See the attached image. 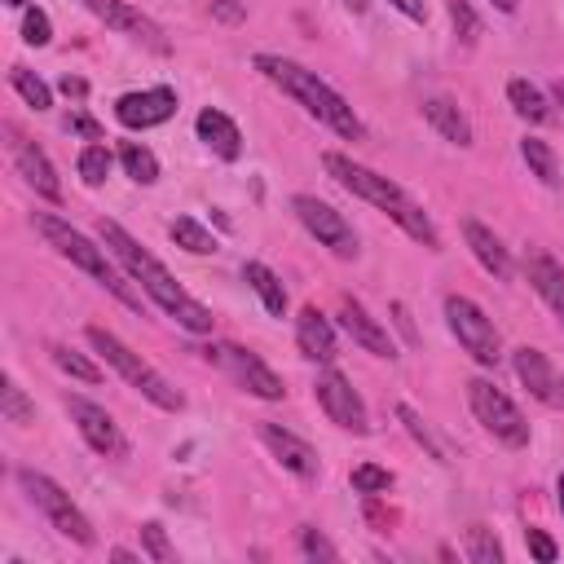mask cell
<instances>
[{
  "label": "cell",
  "mask_w": 564,
  "mask_h": 564,
  "mask_svg": "<svg viewBox=\"0 0 564 564\" xmlns=\"http://www.w3.org/2000/svg\"><path fill=\"white\" fill-rule=\"evenodd\" d=\"M97 238H101V247H110V256L128 269V278H132V282H137V286H141V291H145V295H150L176 326H185V330H194V335H207V330H212V322H216L212 308L198 304V300H194V295H189V291H185V286H181V282H176V278H172V273H167V269H163V264H159V260H154V256H150L123 225H119V220L101 216V220H97Z\"/></svg>",
  "instance_id": "1"
},
{
  "label": "cell",
  "mask_w": 564,
  "mask_h": 564,
  "mask_svg": "<svg viewBox=\"0 0 564 564\" xmlns=\"http://www.w3.org/2000/svg\"><path fill=\"white\" fill-rule=\"evenodd\" d=\"M256 70L269 79V84H278L286 97H295L317 123H326L335 137H344V141H361L366 137V123L357 119V110L317 75V70H308V66H300V62H291V57H278V53H256Z\"/></svg>",
  "instance_id": "2"
},
{
  "label": "cell",
  "mask_w": 564,
  "mask_h": 564,
  "mask_svg": "<svg viewBox=\"0 0 564 564\" xmlns=\"http://www.w3.org/2000/svg\"><path fill=\"white\" fill-rule=\"evenodd\" d=\"M322 163H326V172L348 189V194H357V198H366L370 207H379V212H388L414 242H423L427 251H441V234H436V225H432V216L397 185V181H388V176H379V172H370V167H361V163H352L348 154H322Z\"/></svg>",
  "instance_id": "3"
},
{
  "label": "cell",
  "mask_w": 564,
  "mask_h": 564,
  "mask_svg": "<svg viewBox=\"0 0 564 564\" xmlns=\"http://www.w3.org/2000/svg\"><path fill=\"white\" fill-rule=\"evenodd\" d=\"M31 225H35V229L48 238V247H53L62 260H70L75 269H84V273H88L97 286H106V291H110L119 304H128V308H141V295H137V291H132V286L119 278V269L110 264L106 247L88 242L79 229H70V225H66L62 216H53V212H35V216H31Z\"/></svg>",
  "instance_id": "4"
},
{
  "label": "cell",
  "mask_w": 564,
  "mask_h": 564,
  "mask_svg": "<svg viewBox=\"0 0 564 564\" xmlns=\"http://www.w3.org/2000/svg\"><path fill=\"white\" fill-rule=\"evenodd\" d=\"M84 339L97 348V357H106V366L119 370V379H123L128 388H137V392H141L145 401H154L159 410H181V405H185V397H181V392H176L150 361H141L115 330H106V326H88Z\"/></svg>",
  "instance_id": "5"
},
{
  "label": "cell",
  "mask_w": 564,
  "mask_h": 564,
  "mask_svg": "<svg viewBox=\"0 0 564 564\" xmlns=\"http://www.w3.org/2000/svg\"><path fill=\"white\" fill-rule=\"evenodd\" d=\"M18 485H22V494L44 511V520H48L62 538H70V542H79V546H93V542H97L88 516L70 502V494H66L57 480H48V476L35 471V467H18Z\"/></svg>",
  "instance_id": "6"
},
{
  "label": "cell",
  "mask_w": 564,
  "mask_h": 564,
  "mask_svg": "<svg viewBox=\"0 0 564 564\" xmlns=\"http://www.w3.org/2000/svg\"><path fill=\"white\" fill-rule=\"evenodd\" d=\"M467 401H471V414H476V423L494 436V441H502L507 449H524L529 445V423H524V414L516 410V401L494 383V379H471L467 383Z\"/></svg>",
  "instance_id": "7"
},
{
  "label": "cell",
  "mask_w": 564,
  "mask_h": 564,
  "mask_svg": "<svg viewBox=\"0 0 564 564\" xmlns=\"http://www.w3.org/2000/svg\"><path fill=\"white\" fill-rule=\"evenodd\" d=\"M445 322H449L454 339L463 344V352H471V361H480V366H498V357H502V339H498L494 317H489L476 300H467V295H445Z\"/></svg>",
  "instance_id": "8"
},
{
  "label": "cell",
  "mask_w": 564,
  "mask_h": 564,
  "mask_svg": "<svg viewBox=\"0 0 564 564\" xmlns=\"http://www.w3.org/2000/svg\"><path fill=\"white\" fill-rule=\"evenodd\" d=\"M291 212L300 216V225H304L322 247H330V251L344 256V260L357 256V234H352V225H348L330 203H322L317 194H295V198H291Z\"/></svg>",
  "instance_id": "9"
},
{
  "label": "cell",
  "mask_w": 564,
  "mask_h": 564,
  "mask_svg": "<svg viewBox=\"0 0 564 564\" xmlns=\"http://www.w3.org/2000/svg\"><path fill=\"white\" fill-rule=\"evenodd\" d=\"M313 397H317V405L326 410V419H330L335 427L357 432V436H366V432H370L366 401L357 397V388H352V383H348L339 370H322V375L313 379Z\"/></svg>",
  "instance_id": "10"
},
{
  "label": "cell",
  "mask_w": 564,
  "mask_h": 564,
  "mask_svg": "<svg viewBox=\"0 0 564 564\" xmlns=\"http://www.w3.org/2000/svg\"><path fill=\"white\" fill-rule=\"evenodd\" d=\"M84 9H88L93 18H101L106 26H115L119 35H128V40H137V44H145V48H154V53H167L163 26H159L154 18H145L137 4H128V0H84Z\"/></svg>",
  "instance_id": "11"
},
{
  "label": "cell",
  "mask_w": 564,
  "mask_h": 564,
  "mask_svg": "<svg viewBox=\"0 0 564 564\" xmlns=\"http://www.w3.org/2000/svg\"><path fill=\"white\" fill-rule=\"evenodd\" d=\"M66 410H70L79 436L88 441V449H97L101 458H123V454H128V441H123L119 423H115L101 405H93V401H84V397H66Z\"/></svg>",
  "instance_id": "12"
},
{
  "label": "cell",
  "mask_w": 564,
  "mask_h": 564,
  "mask_svg": "<svg viewBox=\"0 0 564 564\" xmlns=\"http://www.w3.org/2000/svg\"><path fill=\"white\" fill-rule=\"evenodd\" d=\"M207 357H216V361H225L229 366V375L251 392V397H264V401H282L286 397V388H282V379L251 352V348H238V344H220L216 352H207Z\"/></svg>",
  "instance_id": "13"
},
{
  "label": "cell",
  "mask_w": 564,
  "mask_h": 564,
  "mask_svg": "<svg viewBox=\"0 0 564 564\" xmlns=\"http://www.w3.org/2000/svg\"><path fill=\"white\" fill-rule=\"evenodd\" d=\"M511 366H516V379L529 388V397H538L551 410H564V379H560V370L551 366V357L542 348H529V344L516 348Z\"/></svg>",
  "instance_id": "14"
},
{
  "label": "cell",
  "mask_w": 564,
  "mask_h": 564,
  "mask_svg": "<svg viewBox=\"0 0 564 564\" xmlns=\"http://www.w3.org/2000/svg\"><path fill=\"white\" fill-rule=\"evenodd\" d=\"M176 115V93L172 88H141V93H123L115 101V119L123 128H154V123H167Z\"/></svg>",
  "instance_id": "15"
},
{
  "label": "cell",
  "mask_w": 564,
  "mask_h": 564,
  "mask_svg": "<svg viewBox=\"0 0 564 564\" xmlns=\"http://www.w3.org/2000/svg\"><path fill=\"white\" fill-rule=\"evenodd\" d=\"M260 441L269 445V454L291 471V476H300V480H313L317 471H322V463H317V449L308 445V441H300L295 432H286V427H278V423H260Z\"/></svg>",
  "instance_id": "16"
},
{
  "label": "cell",
  "mask_w": 564,
  "mask_h": 564,
  "mask_svg": "<svg viewBox=\"0 0 564 564\" xmlns=\"http://www.w3.org/2000/svg\"><path fill=\"white\" fill-rule=\"evenodd\" d=\"M339 326L352 335V344H361L370 357H397V348H392V335L383 330V322L379 317H370L366 313V304H357V300H339Z\"/></svg>",
  "instance_id": "17"
},
{
  "label": "cell",
  "mask_w": 564,
  "mask_h": 564,
  "mask_svg": "<svg viewBox=\"0 0 564 564\" xmlns=\"http://www.w3.org/2000/svg\"><path fill=\"white\" fill-rule=\"evenodd\" d=\"M295 344H300V352H304L308 361H322V366H330V361L339 357L335 330H330L326 313H317V304H304V308H300V317H295Z\"/></svg>",
  "instance_id": "18"
},
{
  "label": "cell",
  "mask_w": 564,
  "mask_h": 564,
  "mask_svg": "<svg viewBox=\"0 0 564 564\" xmlns=\"http://www.w3.org/2000/svg\"><path fill=\"white\" fill-rule=\"evenodd\" d=\"M194 132H198V141H203L212 154H220L225 163H234V159L242 154V132H238V123H234L225 110H216V106H203V110H198Z\"/></svg>",
  "instance_id": "19"
},
{
  "label": "cell",
  "mask_w": 564,
  "mask_h": 564,
  "mask_svg": "<svg viewBox=\"0 0 564 564\" xmlns=\"http://www.w3.org/2000/svg\"><path fill=\"white\" fill-rule=\"evenodd\" d=\"M524 273H529V282H533V291L546 300V308H551V313L560 317V326H564V264H555L542 247H529Z\"/></svg>",
  "instance_id": "20"
},
{
  "label": "cell",
  "mask_w": 564,
  "mask_h": 564,
  "mask_svg": "<svg viewBox=\"0 0 564 564\" xmlns=\"http://www.w3.org/2000/svg\"><path fill=\"white\" fill-rule=\"evenodd\" d=\"M13 163H18L22 181H26L40 198H48V203L62 198V181H57V172H53V163H48V154H44L40 145H31V141H13Z\"/></svg>",
  "instance_id": "21"
},
{
  "label": "cell",
  "mask_w": 564,
  "mask_h": 564,
  "mask_svg": "<svg viewBox=\"0 0 564 564\" xmlns=\"http://www.w3.org/2000/svg\"><path fill=\"white\" fill-rule=\"evenodd\" d=\"M463 238H467V247H471V256L480 260L485 273H494V278H511V251L502 247V238H498L489 225H480V220H463Z\"/></svg>",
  "instance_id": "22"
},
{
  "label": "cell",
  "mask_w": 564,
  "mask_h": 564,
  "mask_svg": "<svg viewBox=\"0 0 564 564\" xmlns=\"http://www.w3.org/2000/svg\"><path fill=\"white\" fill-rule=\"evenodd\" d=\"M423 119H427L445 141L471 145V123H467V115L458 110V101H449V97H423Z\"/></svg>",
  "instance_id": "23"
},
{
  "label": "cell",
  "mask_w": 564,
  "mask_h": 564,
  "mask_svg": "<svg viewBox=\"0 0 564 564\" xmlns=\"http://www.w3.org/2000/svg\"><path fill=\"white\" fill-rule=\"evenodd\" d=\"M242 278H247V286L260 295V304H264L273 317H282V313H286V286H282V278H278L269 264L247 260V264H242Z\"/></svg>",
  "instance_id": "24"
},
{
  "label": "cell",
  "mask_w": 564,
  "mask_h": 564,
  "mask_svg": "<svg viewBox=\"0 0 564 564\" xmlns=\"http://www.w3.org/2000/svg\"><path fill=\"white\" fill-rule=\"evenodd\" d=\"M507 101H511V110H516L520 119H529V123H546V119H551L546 93H542L538 84H529V79H511V84H507Z\"/></svg>",
  "instance_id": "25"
},
{
  "label": "cell",
  "mask_w": 564,
  "mask_h": 564,
  "mask_svg": "<svg viewBox=\"0 0 564 564\" xmlns=\"http://www.w3.org/2000/svg\"><path fill=\"white\" fill-rule=\"evenodd\" d=\"M397 419L405 423V432H410V436H414V441H419V445H423V449H427L436 463H449V445H445V441L432 432V423H427V419H423L414 405H405V401H401V405H397Z\"/></svg>",
  "instance_id": "26"
},
{
  "label": "cell",
  "mask_w": 564,
  "mask_h": 564,
  "mask_svg": "<svg viewBox=\"0 0 564 564\" xmlns=\"http://www.w3.org/2000/svg\"><path fill=\"white\" fill-rule=\"evenodd\" d=\"M119 163H123V172H128L137 185H154V181H159V159H154V150L141 145V141H123Z\"/></svg>",
  "instance_id": "27"
},
{
  "label": "cell",
  "mask_w": 564,
  "mask_h": 564,
  "mask_svg": "<svg viewBox=\"0 0 564 564\" xmlns=\"http://www.w3.org/2000/svg\"><path fill=\"white\" fill-rule=\"evenodd\" d=\"M167 234H172V242H176V247H185L189 256H212V251H216L212 229H203L194 216H176V220L167 225Z\"/></svg>",
  "instance_id": "28"
},
{
  "label": "cell",
  "mask_w": 564,
  "mask_h": 564,
  "mask_svg": "<svg viewBox=\"0 0 564 564\" xmlns=\"http://www.w3.org/2000/svg\"><path fill=\"white\" fill-rule=\"evenodd\" d=\"M520 159L529 163V172H533L542 185H555V181H560V167H555V150H551L546 141H538V137H524V141H520Z\"/></svg>",
  "instance_id": "29"
},
{
  "label": "cell",
  "mask_w": 564,
  "mask_h": 564,
  "mask_svg": "<svg viewBox=\"0 0 564 564\" xmlns=\"http://www.w3.org/2000/svg\"><path fill=\"white\" fill-rule=\"evenodd\" d=\"M9 84H13V93H18L26 106H35V110H48V106H53V88H48L40 75H31L26 66H9Z\"/></svg>",
  "instance_id": "30"
},
{
  "label": "cell",
  "mask_w": 564,
  "mask_h": 564,
  "mask_svg": "<svg viewBox=\"0 0 564 564\" xmlns=\"http://www.w3.org/2000/svg\"><path fill=\"white\" fill-rule=\"evenodd\" d=\"M110 163H115V159H110V150H106L101 141H88V145L79 150V159H75L79 181H84V185H93V189H97V185L110 176Z\"/></svg>",
  "instance_id": "31"
},
{
  "label": "cell",
  "mask_w": 564,
  "mask_h": 564,
  "mask_svg": "<svg viewBox=\"0 0 564 564\" xmlns=\"http://www.w3.org/2000/svg\"><path fill=\"white\" fill-rule=\"evenodd\" d=\"M48 352H53V366H57V370H66L70 379H84V383H101V366H93L84 352L66 348V344H53Z\"/></svg>",
  "instance_id": "32"
},
{
  "label": "cell",
  "mask_w": 564,
  "mask_h": 564,
  "mask_svg": "<svg viewBox=\"0 0 564 564\" xmlns=\"http://www.w3.org/2000/svg\"><path fill=\"white\" fill-rule=\"evenodd\" d=\"M467 560L471 564H502V546H498V538L485 524L467 529Z\"/></svg>",
  "instance_id": "33"
},
{
  "label": "cell",
  "mask_w": 564,
  "mask_h": 564,
  "mask_svg": "<svg viewBox=\"0 0 564 564\" xmlns=\"http://www.w3.org/2000/svg\"><path fill=\"white\" fill-rule=\"evenodd\" d=\"M0 410H4V419H9V423H22V427L35 419V405L26 401V392H22L13 379H4V383H0Z\"/></svg>",
  "instance_id": "34"
},
{
  "label": "cell",
  "mask_w": 564,
  "mask_h": 564,
  "mask_svg": "<svg viewBox=\"0 0 564 564\" xmlns=\"http://www.w3.org/2000/svg\"><path fill=\"white\" fill-rule=\"evenodd\" d=\"M352 489L357 494H366V498H375V494H388L392 489V471L388 467H379V463H361V467H352Z\"/></svg>",
  "instance_id": "35"
},
{
  "label": "cell",
  "mask_w": 564,
  "mask_h": 564,
  "mask_svg": "<svg viewBox=\"0 0 564 564\" xmlns=\"http://www.w3.org/2000/svg\"><path fill=\"white\" fill-rule=\"evenodd\" d=\"M22 40L35 44V48H44L53 40V22H48V13L40 4H26V13H22Z\"/></svg>",
  "instance_id": "36"
},
{
  "label": "cell",
  "mask_w": 564,
  "mask_h": 564,
  "mask_svg": "<svg viewBox=\"0 0 564 564\" xmlns=\"http://www.w3.org/2000/svg\"><path fill=\"white\" fill-rule=\"evenodd\" d=\"M141 546H145V555L159 560V564L172 560V542H167V533H163L159 520H145V524H141Z\"/></svg>",
  "instance_id": "37"
},
{
  "label": "cell",
  "mask_w": 564,
  "mask_h": 564,
  "mask_svg": "<svg viewBox=\"0 0 564 564\" xmlns=\"http://www.w3.org/2000/svg\"><path fill=\"white\" fill-rule=\"evenodd\" d=\"M449 22H454V31H458V40H463V44H476L480 22H476V13L467 9V0H449Z\"/></svg>",
  "instance_id": "38"
},
{
  "label": "cell",
  "mask_w": 564,
  "mask_h": 564,
  "mask_svg": "<svg viewBox=\"0 0 564 564\" xmlns=\"http://www.w3.org/2000/svg\"><path fill=\"white\" fill-rule=\"evenodd\" d=\"M300 551H304L308 560H335V555H339V551H335L317 529H308V524L300 529Z\"/></svg>",
  "instance_id": "39"
},
{
  "label": "cell",
  "mask_w": 564,
  "mask_h": 564,
  "mask_svg": "<svg viewBox=\"0 0 564 564\" xmlns=\"http://www.w3.org/2000/svg\"><path fill=\"white\" fill-rule=\"evenodd\" d=\"M524 542H529V555H533V560H542V564L555 560V542H551L542 529H524Z\"/></svg>",
  "instance_id": "40"
},
{
  "label": "cell",
  "mask_w": 564,
  "mask_h": 564,
  "mask_svg": "<svg viewBox=\"0 0 564 564\" xmlns=\"http://www.w3.org/2000/svg\"><path fill=\"white\" fill-rule=\"evenodd\" d=\"M212 13H216V18H225V22H242V13H247V9H242L238 0H212Z\"/></svg>",
  "instance_id": "41"
},
{
  "label": "cell",
  "mask_w": 564,
  "mask_h": 564,
  "mask_svg": "<svg viewBox=\"0 0 564 564\" xmlns=\"http://www.w3.org/2000/svg\"><path fill=\"white\" fill-rule=\"evenodd\" d=\"M66 128H70V132H84L88 141H97V137H101V128H97L88 115H70V119H66Z\"/></svg>",
  "instance_id": "42"
},
{
  "label": "cell",
  "mask_w": 564,
  "mask_h": 564,
  "mask_svg": "<svg viewBox=\"0 0 564 564\" xmlns=\"http://www.w3.org/2000/svg\"><path fill=\"white\" fill-rule=\"evenodd\" d=\"M388 4L401 9L410 22H423V18H427V4H423V0H388Z\"/></svg>",
  "instance_id": "43"
},
{
  "label": "cell",
  "mask_w": 564,
  "mask_h": 564,
  "mask_svg": "<svg viewBox=\"0 0 564 564\" xmlns=\"http://www.w3.org/2000/svg\"><path fill=\"white\" fill-rule=\"evenodd\" d=\"M62 93H70V97H84V93H88V84H84V79H70V75H66V79H62Z\"/></svg>",
  "instance_id": "44"
},
{
  "label": "cell",
  "mask_w": 564,
  "mask_h": 564,
  "mask_svg": "<svg viewBox=\"0 0 564 564\" xmlns=\"http://www.w3.org/2000/svg\"><path fill=\"white\" fill-rule=\"evenodd\" d=\"M551 97H555V106L564 110V79H555V84H551Z\"/></svg>",
  "instance_id": "45"
},
{
  "label": "cell",
  "mask_w": 564,
  "mask_h": 564,
  "mask_svg": "<svg viewBox=\"0 0 564 564\" xmlns=\"http://www.w3.org/2000/svg\"><path fill=\"white\" fill-rule=\"evenodd\" d=\"M516 4L520 0H494V9H502V13H516Z\"/></svg>",
  "instance_id": "46"
},
{
  "label": "cell",
  "mask_w": 564,
  "mask_h": 564,
  "mask_svg": "<svg viewBox=\"0 0 564 564\" xmlns=\"http://www.w3.org/2000/svg\"><path fill=\"white\" fill-rule=\"evenodd\" d=\"M344 9H352V13H366V0H344Z\"/></svg>",
  "instance_id": "47"
},
{
  "label": "cell",
  "mask_w": 564,
  "mask_h": 564,
  "mask_svg": "<svg viewBox=\"0 0 564 564\" xmlns=\"http://www.w3.org/2000/svg\"><path fill=\"white\" fill-rule=\"evenodd\" d=\"M4 4H9V9H26L31 0H4Z\"/></svg>",
  "instance_id": "48"
},
{
  "label": "cell",
  "mask_w": 564,
  "mask_h": 564,
  "mask_svg": "<svg viewBox=\"0 0 564 564\" xmlns=\"http://www.w3.org/2000/svg\"><path fill=\"white\" fill-rule=\"evenodd\" d=\"M555 494H560V511H564V476H560V485H555Z\"/></svg>",
  "instance_id": "49"
}]
</instances>
